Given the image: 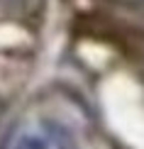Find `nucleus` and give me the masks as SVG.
Wrapping results in <instances>:
<instances>
[{"instance_id":"obj_1","label":"nucleus","mask_w":144,"mask_h":149,"mask_svg":"<svg viewBox=\"0 0 144 149\" xmlns=\"http://www.w3.org/2000/svg\"><path fill=\"white\" fill-rule=\"evenodd\" d=\"M66 134L47 120H29L17 125L5 139V149H64Z\"/></svg>"}]
</instances>
